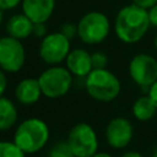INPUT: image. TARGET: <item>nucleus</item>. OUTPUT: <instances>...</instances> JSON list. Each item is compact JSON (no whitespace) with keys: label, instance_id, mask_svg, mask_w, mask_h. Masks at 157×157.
<instances>
[{"label":"nucleus","instance_id":"obj_1","mask_svg":"<svg viewBox=\"0 0 157 157\" xmlns=\"http://www.w3.org/2000/svg\"><path fill=\"white\" fill-rule=\"evenodd\" d=\"M150 26L148 10L130 4L118 11L114 21V32L121 42L132 44L146 34Z\"/></svg>","mask_w":157,"mask_h":157},{"label":"nucleus","instance_id":"obj_2","mask_svg":"<svg viewBox=\"0 0 157 157\" xmlns=\"http://www.w3.org/2000/svg\"><path fill=\"white\" fill-rule=\"evenodd\" d=\"M49 136V126L44 120L27 118L17 125L12 141L26 155H33L48 144Z\"/></svg>","mask_w":157,"mask_h":157},{"label":"nucleus","instance_id":"obj_3","mask_svg":"<svg viewBox=\"0 0 157 157\" xmlns=\"http://www.w3.org/2000/svg\"><path fill=\"white\" fill-rule=\"evenodd\" d=\"M85 87L88 96L98 102L114 101L121 90L119 78L107 69H93L85 77Z\"/></svg>","mask_w":157,"mask_h":157},{"label":"nucleus","instance_id":"obj_4","mask_svg":"<svg viewBox=\"0 0 157 157\" xmlns=\"http://www.w3.org/2000/svg\"><path fill=\"white\" fill-rule=\"evenodd\" d=\"M72 74L66 66L52 65L38 76L42 93L47 98H60L69 93L72 86Z\"/></svg>","mask_w":157,"mask_h":157},{"label":"nucleus","instance_id":"obj_5","mask_svg":"<svg viewBox=\"0 0 157 157\" xmlns=\"http://www.w3.org/2000/svg\"><path fill=\"white\" fill-rule=\"evenodd\" d=\"M110 32L109 18L101 11L85 13L77 23V36L86 44L102 43Z\"/></svg>","mask_w":157,"mask_h":157},{"label":"nucleus","instance_id":"obj_6","mask_svg":"<svg viewBox=\"0 0 157 157\" xmlns=\"http://www.w3.org/2000/svg\"><path fill=\"white\" fill-rule=\"evenodd\" d=\"M71 151L76 157H92L98 152V137L94 129L87 123L74 125L66 139Z\"/></svg>","mask_w":157,"mask_h":157},{"label":"nucleus","instance_id":"obj_7","mask_svg":"<svg viewBox=\"0 0 157 157\" xmlns=\"http://www.w3.org/2000/svg\"><path fill=\"white\" fill-rule=\"evenodd\" d=\"M70 50H71L70 39L65 37L61 32L48 33L45 37L42 38L38 49L40 59L49 66L59 65L60 63L65 61Z\"/></svg>","mask_w":157,"mask_h":157},{"label":"nucleus","instance_id":"obj_8","mask_svg":"<svg viewBox=\"0 0 157 157\" xmlns=\"http://www.w3.org/2000/svg\"><path fill=\"white\" fill-rule=\"evenodd\" d=\"M26 63V50L20 39L10 36L0 38V69L9 74L18 72Z\"/></svg>","mask_w":157,"mask_h":157},{"label":"nucleus","instance_id":"obj_9","mask_svg":"<svg viewBox=\"0 0 157 157\" xmlns=\"http://www.w3.org/2000/svg\"><path fill=\"white\" fill-rule=\"evenodd\" d=\"M129 74L137 86L150 88L157 81V60L150 54H136L130 60Z\"/></svg>","mask_w":157,"mask_h":157},{"label":"nucleus","instance_id":"obj_10","mask_svg":"<svg viewBox=\"0 0 157 157\" xmlns=\"http://www.w3.org/2000/svg\"><path fill=\"white\" fill-rule=\"evenodd\" d=\"M134 136V128L129 119L123 117L113 118L105 128V140L113 148L126 147Z\"/></svg>","mask_w":157,"mask_h":157},{"label":"nucleus","instance_id":"obj_11","mask_svg":"<svg viewBox=\"0 0 157 157\" xmlns=\"http://www.w3.org/2000/svg\"><path fill=\"white\" fill-rule=\"evenodd\" d=\"M21 7L33 23H45L54 12L55 0H22Z\"/></svg>","mask_w":157,"mask_h":157},{"label":"nucleus","instance_id":"obj_12","mask_svg":"<svg viewBox=\"0 0 157 157\" xmlns=\"http://www.w3.org/2000/svg\"><path fill=\"white\" fill-rule=\"evenodd\" d=\"M65 66L74 76L86 77L93 70L91 54L82 48L72 49L65 59Z\"/></svg>","mask_w":157,"mask_h":157},{"label":"nucleus","instance_id":"obj_13","mask_svg":"<svg viewBox=\"0 0 157 157\" xmlns=\"http://www.w3.org/2000/svg\"><path fill=\"white\" fill-rule=\"evenodd\" d=\"M43 96L38 78L26 77L21 80L15 88V97L22 105H32Z\"/></svg>","mask_w":157,"mask_h":157},{"label":"nucleus","instance_id":"obj_14","mask_svg":"<svg viewBox=\"0 0 157 157\" xmlns=\"http://www.w3.org/2000/svg\"><path fill=\"white\" fill-rule=\"evenodd\" d=\"M33 25L34 23L23 12H21V13L12 15L7 20V22L5 25V29H6L7 36L22 40V39L28 38L29 36H32Z\"/></svg>","mask_w":157,"mask_h":157},{"label":"nucleus","instance_id":"obj_15","mask_svg":"<svg viewBox=\"0 0 157 157\" xmlns=\"http://www.w3.org/2000/svg\"><path fill=\"white\" fill-rule=\"evenodd\" d=\"M18 113L15 103L6 97H0V131L10 130L17 123Z\"/></svg>","mask_w":157,"mask_h":157},{"label":"nucleus","instance_id":"obj_16","mask_svg":"<svg viewBox=\"0 0 157 157\" xmlns=\"http://www.w3.org/2000/svg\"><path fill=\"white\" fill-rule=\"evenodd\" d=\"M157 107L150 96H141L139 97L132 104V114L140 121H147L156 115Z\"/></svg>","mask_w":157,"mask_h":157},{"label":"nucleus","instance_id":"obj_17","mask_svg":"<svg viewBox=\"0 0 157 157\" xmlns=\"http://www.w3.org/2000/svg\"><path fill=\"white\" fill-rule=\"evenodd\" d=\"M0 157H26V153L13 141H0Z\"/></svg>","mask_w":157,"mask_h":157},{"label":"nucleus","instance_id":"obj_18","mask_svg":"<svg viewBox=\"0 0 157 157\" xmlns=\"http://www.w3.org/2000/svg\"><path fill=\"white\" fill-rule=\"evenodd\" d=\"M48 157H76L74 152L71 151L67 141H56L54 145H52Z\"/></svg>","mask_w":157,"mask_h":157},{"label":"nucleus","instance_id":"obj_19","mask_svg":"<svg viewBox=\"0 0 157 157\" xmlns=\"http://www.w3.org/2000/svg\"><path fill=\"white\" fill-rule=\"evenodd\" d=\"M93 69H105L108 64V58L103 52H94L91 54Z\"/></svg>","mask_w":157,"mask_h":157},{"label":"nucleus","instance_id":"obj_20","mask_svg":"<svg viewBox=\"0 0 157 157\" xmlns=\"http://www.w3.org/2000/svg\"><path fill=\"white\" fill-rule=\"evenodd\" d=\"M60 32L71 40L75 36H77V25L76 23H72V22H66V23L63 25Z\"/></svg>","mask_w":157,"mask_h":157},{"label":"nucleus","instance_id":"obj_21","mask_svg":"<svg viewBox=\"0 0 157 157\" xmlns=\"http://www.w3.org/2000/svg\"><path fill=\"white\" fill-rule=\"evenodd\" d=\"M22 0H0V9L2 11L16 9L18 5H21Z\"/></svg>","mask_w":157,"mask_h":157},{"label":"nucleus","instance_id":"obj_22","mask_svg":"<svg viewBox=\"0 0 157 157\" xmlns=\"http://www.w3.org/2000/svg\"><path fill=\"white\" fill-rule=\"evenodd\" d=\"M32 34L37 38H43L45 37L48 33H47V26L45 23H34L33 25V32Z\"/></svg>","mask_w":157,"mask_h":157},{"label":"nucleus","instance_id":"obj_23","mask_svg":"<svg viewBox=\"0 0 157 157\" xmlns=\"http://www.w3.org/2000/svg\"><path fill=\"white\" fill-rule=\"evenodd\" d=\"M132 4H135L142 9L150 10L152 6H155L157 4V0H132Z\"/></svg>","mask_w":157,"mask_h":157},{"label":"nucleus","instance_id":"obj_24","mask_svg":"<svg viewBox=\"0 0 157 157\" xmlns=\"http://www.w3.org/2000/svg\"><path fill=\"white\" fill-rule=\"evenodd\" d=\"M6 88H7V77H6L5 71L0 69V97L4 96Z\"/></svg>","mask_w":157,"mask_h":157},{"label":"nucleus","instance_id":"obj_25","mask_svg":"<svg viewBox=\"0 0 157 157\" xmlns=\"http://www.w3.org/2000/svg\"><path fill=\"white\" fill-rule=\"evenodd\" d=\"M148 17H150V23L157 27V4L148 10Z\"/></svg>","mask_w":157,"mask_h":157},{"label":"nucleus","instance_id":"obj_26","mask_svg":"<svg viewBox=\"0 0 157 157\" xmlns=\"http://www.w3.org/2000/svg\"><path fill=\"white\" fill-rule=\"evenodd\" d=\"M148 96H150V98L153 101V103L157 107V81L150 86V88H148Z\"/></svg>","mask_w":157,"mask_h":157},{"label":"nucleus","instance_id":"obj_27","mask_svg":"<svg viewBox=\"0 0 157 157\" xmlns=\"http://www.w3.org/2000/svg\"><path fill=\"white\" fill-rule=\"evenodd\" d=\"M119 157H144V156L137 151H128V152H124L123 155H120Z\"/></svg>","mask_w":157,"mask_h":157},{"label":"nucleus","instance_id":"obj_28","mask_svg":"<svg viewBox=\"0 0 157 157\" xmlns=\"http://www.w3.org/2000/svg\"><path fill=\"white\" fill-rule=\"evenodd\" d=\"M92 157H113V156L109 155V153H107V152H97Z\"/></svg>","mask_w":157,"mask_h":157},{"label":"nucleus","instance_id":"obj_29","mask_svg":"<svg viewBox=\"0 0 157 157\" xmlns=\"http://www.w3.org/2000/svg\"><path fill=\"white\" fill-rule=\"evenodd\" d=\"M2 22V10L0 9V23Z\"/></svg>","mask_w":157,"mask_h":157},{"label":"nucleus","instance_id":"obj_30","mask_svg":"<svg viewBox=\"0 0 157 157\" xmlns=\"http://www.w3.org/2000/svg\"><path fill=\"white\" fill-rule=\"evenodd\" d=\"M155 47H156V49H157V36L155 37Z\"/></svg>","mask_w":157,"mask_h":157},{"label":"nucleus","instance_id":"obj_31","mask_svg":"<svg viewBox=\"0 0 157 157\" xmlns=\"http://www.w3.org/2000/svg\"><path fill=\"white\" fill-rule=\"evenodd\" d=\"M152 157H157V148H156V151L153 152V156H152Z\"/></svg>","mask_w":157,"mask_h":157},{"label":"nucleus","instance_id":"obj_32","mask_svg":"<svg viewBox=\"0 0 157 157\" xmlns=\"http://www.w3.org/2000/svg\"><path fill=\"white\" fill-rule=\"evenodd\" d=\"M0 38H1V37H0Z\"/></svg>","mask_w":157,"mask_h":157}]
</instances>
